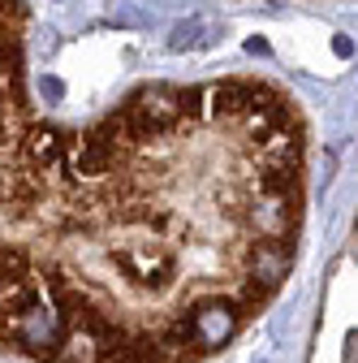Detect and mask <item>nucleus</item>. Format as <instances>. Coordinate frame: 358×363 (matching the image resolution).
<instances>
[{
  "label": "nucleus",
  "instance_id": "f257e3e1",
  "mask_svg": "<svg viewBox=\"0 0 358 363\" xmlns=\"http://www.w3.org/2000/svg\"><path fill=\"white\" fill-rule=\"evenodd\" d=\"M203 35H207V22H203V18H190V22H182V26H173L168 48H173V52H182V48H199V43H207Z\"/></svg>",
  "mask_w": 358,
  "mask_h": 363
},
{
  "label": "nucleus",
  "instance_id": "f03ea898",
  "mask_svg": "<svg viewBox=\"0 0 358 363\" xmlns=\"http://www.w3.org/2000/svg\"><path fill=\"white\" fill-rule=\"evenodd\" d=\"M333 52H337V57H354V43H350V35H337V39H333Z\"/></svg>",
  "mask_w": 358,
  "mask_h": 363
}]
</instances>
